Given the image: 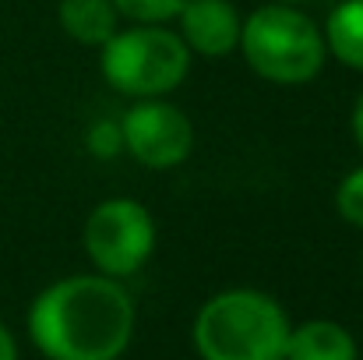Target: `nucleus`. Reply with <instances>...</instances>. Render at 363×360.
Masks as SVG:
<instances>
[{
	"mask_svg": "<svg viewBox=\"0 0 363 360\" xmlns=\"http://www.w3.org/2000/svg\"><path fill=\"white\" fill-rule=\"evenodd\" d=\"M335 212L353 230H363V166L350 170L335 187Z\"/></svg>",
	"mask_w": 363,
	"mask_h": 360,
	"instance_id": "nucleus-12",
	"label": "nucleus"
},
{
	"mask_svg": "<svg viewBox=\"0 0 363 360\" xmlns=\"http://www.w3.org/2000/svg\"><path fill=\"white\" fill-rule=\"evenodd\" d=\"M350 127H353V141L360 145V152H363V89H360V96H357V103H353V114H350Z\"/></svg>",
	"mask_w": 363,
	"mask_h": 360,
	"instance_id": "nucleus-14",
	"label": "nucleus"
},
{
	"mask_svg": "<svg viewBox=\"0 0 363 360\" xmlns=\"http://www.w3.org/2000/svg\"><path fill=\"white\" fill-rule=\"evenodd\" d=\"M187 0H113L117 14L134 25H169Z\"/></svg>",
	"mask_w": 363,
	"mask_h": 360,
	"instance_id": "nucleus-11",
	"label": "nucleus"
},
{
	"mask_svg": "<svg viewBox=\"0 0 363 360\" xmlns=\"http://www.w3.org/2000/svg\"><path fill=\"white\" fill-rule=\"evenodd\" d=\"M328 57L363 75V0H342L321 25Z\"/></svg>",
	"mask_w": 363,
	"mask_h": 360,
	"instance_id": "nucleus-10",
	"label": "nucleus"
},
{
	"mask_svg": "<svg viewBox=\"0 0 363 360\" xmlns=\"http://www.w3.org/2000/svg\"><path fill=\"white\" fill-rule=\"evenodd\" d=\"M57 21L67 39L82 46H103L121 28L123 18L117 14L113 0H60Z\"/></svg>",
	"mask_w": 363,
	"mask_h": 360,
	"instance_id": "nucleus-9",
	"label": "nucleus"
},
{
	"mask_svg": "<svg viewBox=\"0 0 363 360\" xmlns=\"http://www.w3.org/2000/svg\"><path fill=\"white\" fill-rule=\"evenodd\" d=\"M82 240L96 272L127 279L141 272L145 261L155 254L159 227L148 205H141L138 198H106L89 212Z\"/></svg>",
	"mask_w": 363,
	"mask_h": 360,
	"instance_id": "nucleus-5",
	"label": "nucleus"
},
{
	"mask_svg": "<svg viewBox=\"0 0 363 360\" xmlns=\"http://www.w3.org/2000/svg\"><path fill=\"white\" fill-rule=\"evenodd\" d=\"M0 360H18V347H14V336L7 332V325L0 322Z\"/></svg>",
	"mask_w": 363,
	"mask_h": 360,
	"instance_id": "nucleus-15",
	"label": "nucleus"
},
{
	"mask_svg": "<svg viewBox=\"0 0 363 360\" xmlns=\"http://www.w3.org/2000/svg\"><path fill=\"white\" fill-rule=\"evenodd\" d=\"M286 360H360V350L346 325L328 318H311L289 329Z\"/></svg>",
	"mask_w": 363,
	"mask_h": 360,
	"instance_id": "nucleus-8",
	"label": "nucleus"
},
{
	"mask_svg": "<svg viewBox=\"0 0 363 360\" xmlns=\"http://www.w3.org/2000/svg\"><path fill=\"white\" fill-rule=\"evenodd\" d=\"M99 71L127 99H159L177 92L191 75V50L169 25L117 28L99 46Z\"/></svg>",
	"mask_w": 363,
	"mask_h": 360,
	"instance_id": "nucleus-4",
	"label": "nucleus"
},
{
	"mask_svg": "<svg viewBox=\"0 0 363 360\" xmlns=\"http://www.w3.org/2000/svg\"><path fill=\"white\" fill-rule=\"evenodd\" d=\"M289 329L275 297L261 290H223L201 304L194 347L201 360H286Z\"/></svg>",
	"mask_w": 363,
	"mask_h": 360,
	"instance_id": "nucleus-3",
	"label": "nucleus"
},
{
	"mask_svg": "<svg viewBox=\"0 0 363 360\" xmlns=\"http://www.w3.org/2000/svg\"><path fill=\"white\" fill-rule=\"evenodd\" d=\"M28 336L46 360H117L134 336V300L103 272L64 276L32 300Z\"/></svg>",
	"mask_w": 363,
	"mask_h": 360,
	"instance_id": "nucleus-1",
	"label": "nucleus"
},
{
	"mask_svg": "<svg viewBox=\"0 0 363 360\" xmlns=\"http://www.w3.org/2000/svg\"><path fill=\"white\" fill-rule=\"evenodd\" d=\"M89 152L96 159H113L123 152V134H121V120H96L89 127Z\"/></svg>",
	"mask_w": 363,
	"mask_h": 360,
	"instance_id": "nucleus-13",
	"label": "nucleus"
},
{
	"mask_svg": "<svg viewBox=\"0 0 363 360\" xmlns=\"http://www.w3.org/2000/svg\"><path fill=\"white\" fill-rule=\"evenodd\" d=\"M247 67L279 89L311 85L325 64L328 46L321 25L303 14L296 4H261L254 7L240 25V46Z\"/></svg>",
	"mask_w": 363,
	"mask_h": 360,
	"instance_id": "nucleus-2",
	"label": "nucleus"
},
{
	"mask_svg": "<svg viewBox=\"0 0 363 360\" xmlns=\"http://www.w3.org/2000/svg\"><path fill=\"white\" fill-rule=\"evenodd\" d=\"M123 152L138 159L145 170H177L194 152V124L191 117L169 103L159 99H134V107L121 117Z\"/></svg>",
	"mask_w": 363,
	"mask_h": 360,
	"instance_id": "nucleus-6",
	"label": "nucleus"
},
{
	"mask_svg": "<svg viewBox=\"0 0 363 360\" xmlns=\"http://www.w3.org/2000/svg\"><path fill=\"white\" fill-rule=\"evenodd\" d=\"M275 4H296L300 7V4H311V0H275Z\"/></svg>",
	"mask_w": 363,
	"mask_h": 360,
	"instance_id": "nucleus-16",
	"label": "nucleus"
},
{
	"mask_svg": "<svg viewBox=\"0 0 363 360\" xmlns=\"http://www.w3.org/2000/svg\"><path fill=\"white\" fill-rule=\"evenodd\" d=\"M180 39L187 43L191 57L223 60L240 46V11L233 0H187L184 11L173 18Z\"/></svg>",
	"mask_w": 363,
	"mask_h": 360,
	"instance_id": "nucleus-7",
	"label": "nucleus"
}]
</instances>
